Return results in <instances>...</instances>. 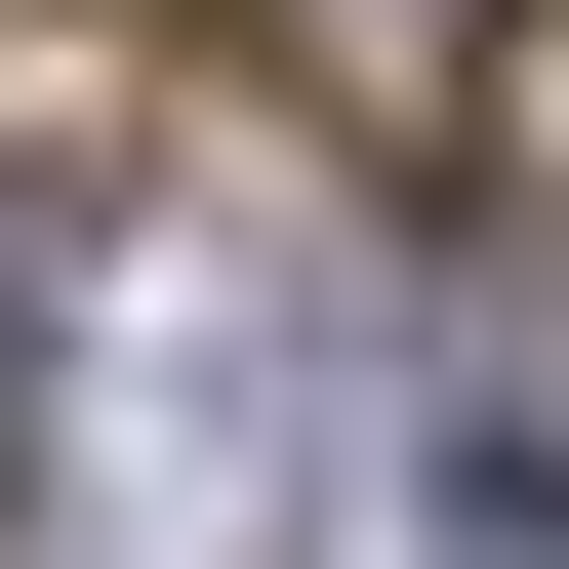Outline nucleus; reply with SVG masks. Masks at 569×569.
Listing matches in <instances>:
<instances>
[{
  "label": "nucleus",
  "mask_w": 569,
  "mask_h": 569,
  "mask_svg": "<svg viewBox=\"0 0 569 569\" xmlns=\"http://www.w3.org/2000/svg\"><path fill=\"white\" fill-rule=\"evenodd\" d=\"M41 488H82V569H284V488H326V284H284L244 203L82 244V367H41Z\"/></svg>",
  "instance_id": "obj_1"
},
{
  "label": "nucleus",
  "mask_w": 569,
  "mask_h": 569,
  "mask_svg": "<svg viewBox=\"0 0 569 569\" xmlns=\"http://www.w3.org/2000/svg\"><path fill=\"white\" fill-rule=\"evenodd\" d=\"M203 41H244L284 122H367V163H448V122H488V41H529V0H203Z\"/></svg>",
  "instance_id": "obj_2"
},
{
  "label": "nucleus",
  "mask_w": 569,
  "mask_h": 569,
  "mask_svg": "<svg viewBox=\"0 0 569 569\" xmlns=\"http://www.w3.org/2000/svg\"><path fill=\"white\" fill-rule=\"evenodd\" d=\"M407 569H569V407H529V448H448V529H407Z\"/></svg>",
  "instance_id": "obj_3"
},
{
  "label": "nucleus",
  "mask_w": 569,
  "mask_h": 569,
  "mask_svg": "<svg viewBox=\"0 0 569 569\" xmlns=\"http://www.w3.org/2000/svg\"><path fill=\"white\" fill-rule=\"evenodd\" d=\"M0 367H41V203H0Z\"/></svg>",
  "instance_id": "obj_4"
}]
</instances>
